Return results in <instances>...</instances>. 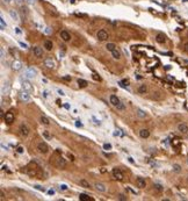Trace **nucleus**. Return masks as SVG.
<instances>
[{"instance_id":"f257e3e1","label":"nucleus","mask_w":188,"mask_h":201,"mask_svg":"<svg viewBox=\"0 0 188 201\" xmlns=\"http://www.w3.org/2000/svg\"><path fill=\"white\" fill-rule=\"evenodd\" d=\"M37 150H38V152L43 153V155L48 153V151H49L48 144L45 143V142H39V143L37 144Z\"/></svg>"},{"instance_id":"f03ea898","label":"nucleus","mask_w":188,"mask_h":201,"mask_svg":"<svg viewBox=\"0 0 188 201\" xmlns=\"http://www.w3.org/2000/svg\"><path fill=\"white\" fill-rule=\"evenodd\" d=\"M19 133H20V135L23 136V137L28 136V135H29V128H28V126L25 125V123H21L20 127H19Z\"/></svg>"},{"instance_id":"7ed1b4c3","label":"nucleus","mask_w":188,"mask_h":201,"mask_svg":"<svg viewBox=\"0 0 188 201\" xmlns=\"http://www.w3.org/2000/svg\"><path fill=\"white\" fill-rule=\"evenodd\" d=\"M37 75V70L34 69V67H29V69H27L26 71V77L28 79H34Z\"/></svg>"},{"instance_id":"20e7f679","label":"nucleus","mask_w":188,"mask_h":201,"mask_svg":"<svg viewBox=\"0 0 188 201\" xmlns=\"http://www.w3.org/2000/svg\"><path fill=\"white\" fill-rule=\"evenodd\" d=\"M56 166L58 167V169H65L66 167V161L63 158V157H58L56 159Z\"/></svg>"},{"instance_id":"39448f33","label":"nucleus","mask_w":188,"mask_h":201,"mask_svg":"<svg viewBox=\"0 0 188 201\" xmlns=\"http://www.w3.org/2000/svg\"><path fill=\"white\" fill-rule=\"evenodd\" d=\"M4 119H5V122H6V123L11 125V123H13L14 122V114L12 112H7Z\"/></svg>"},{"instance_id":"423d86ee","label":"nucleus","mask_w":188,"mask_h":201,"mask_svg":"<svg viewBox=\"0 0 188 201\" xmlns=\"http://www.w3.org/2000/svg\"><path fill=\"white\" fill-rule=\"evenodd\" d=\"M9 91H11V83H9V81H6L4 85H2V87H1V94H2V95L8 94Z\"/></svg>"},{"instance_id":"0eeeda50","label":"nucleus","mask_w":188,"mask_h":201,"mask_svg":"<svg viewBox=\"0 0 188 201\" xmlns=\"http://www.w3.org/2000/svg\"><path fill=\"white\" fill-rule=\"evenodd\" d=\"M113 177L116 179V180H123V173L118 170L117 167L113 170Z\"/></svg>"},{"instance_id":"6e6552de","label":"nucleus","mask_w":188,"mask_h":201,"mask_svg":"<svg viewBox=\"0 0 188 201\" xmlns=\"http://www.w3.org/2000/svg\"><path fill=\"white\" fill-rule=\"evenodd\" d=\"M98 38L100 41H106L107 38H108V34H107V31L103 30V29H101V30L98 31Z\"/></svg>"},{"instance_id":"1a4fd4ad","label":"nucleus","mask_w":188,"mask_h":201,"mask_svg":"<svg viewBox=\"0 0 188 201\" xmlns=\"http://www.w3.org/2000/svg\"><path fill=\"white\" fill-rule=\"evenodd\" d=\"M22 88H23V91H27V92H33V86H31V84L29 83V81H22Z\"/></svg>"},{"instance_id":"9d476101","label":"nucleus","mask_w":188,"mask_h":201,"mask_svg":"<svg viewBox=\"0 0 188 201\" xmlns=\"http://www.w3.org/2000/svg\"><path fill=\"white\" fill-rule=\"evenodd\" d=\"M20 98H21V100L25 101V102H29V101H30V95L28 94L27 91H23V92L20 93Z\"/></svg>"},{"instance_id":"9b49d317","label":"nucleus","mask_w":188,"mask_h":201,"mask_svg":"<svg viewBox=\"0 0 188 201\" xmlns=\"http://www.w3.org/2000/svg\"><path fill=\"white\" fill-rule=\"evenodd\" d=\"M156 41H157L158 43H165L166 42V36L164 35L163 33H159V34H157L156 35Z\"/></svg>"},{"instance_id":"f8f14e48","label":"nucleus","mask_w":188,"mask_h":201,"mask_svg":"<svg viewBox=\"0 0 188 201\" xmlns=\"http://www.w3.org/2000/svg\"><path fill=\"white\" fill-rule=\"evenodd\" d=\"M109 100H110V103L113 105L114 107H116V106H117L118 103L121 102V101H120V99H118L117 97H116V95H114V94H112V95H110Z\"/></svg>"},{"instance_id":"ddd939ff","label":"nucleus","mask_w":188,"mask_h":201,"mask_svg":"<svg viewBox=\"0 0 188 201\" xmlns=\"http://www.w3.org/2000/svg\"><path fill=\"white\" fill-rule=\"evenodd\" d=\"M33 51H34V55H35L36 57L41 58L43 56V50L42 48H39V47H35V48H33Z\"/></svg>"},{"instance_id":"4468645a","label":"nucleus","mask_w":188,"mask_h":201,"mask_svg":"<svg viewBox=\"0 0 188 201\" xmlns=\"http://www.w3.org/2000/svg\"><path fill=\"white\" fill-rule=\"evenodd\" d=\"M136 184H137V186L139 188L146 187V181H145V179H143V178H137L136 179Z\"/></svg>"},{"instance_id":"2eb2a0df","label":"nucleus","mask_w":188,"mask_h":201,"mask_svg":"<svg viewBox=\"0 0 188 201\" xmlns=\"http://www.w3.org/2000/svg\"><path fill=\"white\" fill-rule=\"evenodd\" d=\"M178 130H179L181 134H187L188 133V126L185 125V123H180L178 126Z\"/></svg>"},{"instance_id":"dca6fc26","label":"nucleus","mask_w":188,"mask_h":201,"mask_svg":"<svg viewBox=\"0 0 188 201\" xmlns=\"http://www.w3.org/2000/svg\"><path fill=\"white\" fill-rule=\"evenodd\" d=\"M59 35H61L62 40H63V41H65V42H67V41H70V38H71L70 34H69V33H67V31H66V30H62Z\"/></svg>"},{"instance_id":"f3484780","label":"nucleus","mask_w":188,"mask_h":201,"mask_svg":"<svg viewBox=\"0 0 188 201\" xmlns=\"http://www.w3.org/2000/svg\"><path fill=\"white\" fill-rule=\"evenodd\" d=\"M44 65L48 67V69H53V67H55V62H53L51 58H47V59L44 61Z\"/></svg>"},{"instance_id":"a211bd4d","label":"nucleus","mask_w":188,"mask_h":201,"mask_svg":"<svg viewBox=\"0 0 188 201\" xmlns=\"http://www.w3.org/2000/svg\"><path fill=\"white\" fill-rule=\"evenodd\" d=\"M21 67H22V63L21 62H19V61H14V62L12 63V69L15 70V71L21 70Z\"/></svg>"},{"instance_id":"6ab92c4d","label":"nucleus","mask_w":188,"mask_h":201,"mask_svg":"<svg viewBox=\"0 0 188 201\" xmlns=\"http://www.w3.org/2000/svg\"><path fill=\"white\" fill-rule=\"evenodd\" d=\"M139 136L142 138H148L150 136V131L148 129H140L139 130Z\"/></svg>"},{"instance_id":"aec40b11","label":"nucleus","mask_w":188,"mask_h":201,"mask_svg":"<svg viewBox=\"0 0 188 201\" xmlns=\"http://www.w3.org/2000/svg\"><path fill=\"white\" fill-rule=\"evenodd\" d=\"M95 188H96V191H99V192H106V186L103 185V184H101V183H96L95 185Z\"/></svg>"},{"instance_id":"412c9836","label":"nucleus","mask_w":188,"mask_h":201,"mask_svg":"<svg viewBox=\"0 0 188 201\" xmlns=\"http://www.w3.org/2000/svg\"><path fill=\"white\" fill-rule=\"evenodd\" d=\"M44 48H45V49L48 50V51H50V50H52V48H53L52 42H51V41H49V40L44 41Z\"/></svg>"},{"instance_id":"4be33fe9","label":"nucleus","mask_w":188,"mask_h":201,"mask_svg":"<svg viewBox=\"0 0 188 201\" xmlns=\"http://www.w3.org/2000/svg\"><path fill=\"white\" fill-rule=\"evenodd\" d=\"M9 15L12 16V19L13 20H15V21H19V14L16 11H14V9H11L9 11Z\"/></svg>"},{"instance_id":"5701e85b","label":"nucleus","mask_w":188,"mask_h":201,"mask_svg":"<svg viewBox=\"0 0 188 201\" xmlns=\"http://www.w3.org/2000/svg\"><path fill=\"white\" fill-rule=\"evenodd\" d=\"M79 184H80V186L84 188H91V185H89V183L88 181H86L85 179H81L80 181H79Z\"/></svg>"},{"instance_id":"b1692460","label":"nucleus","mask_w":188,"mask_h":201,"mask_svg":"<svg viewBox=\"0 0 188 201\" xmlns=\"http://www.w3.org/2000/svg\"><path fill=\"white\" fill-rule=\"evenodd\" d=\"M112 55H113V57L115 58V59H120V58H121V52H120L117 49L113 50V51H112Z\"/></svg>"},{"instance_id":"393cba45","label":"nucleus","mask_w":188,"mask_h":201,"mask_svg":"<svg viewBox=\"0 0 188 201\" xmlns=\"http://www.w3.org/2000/svg\"><path fill=\"white\" fill-rule=\"evenodd\" d=\"M41 123H42V125H45V126H49L50 125V121H49V119L47 116L42 115L41 116Z\"/></svg>"},{"instance_id":"a878e982","label":"nucleus","mask_w":188,"mask_h":201,"mask_svg":"<svg viewBox=\"0 0 188 201\" xmlns=\"http://www.w3.org/2000/svg\"><path fill=\"white\" fill-rule=\"evenodd\" d=\"M106 49L108 50V51H110V52H112L113 50L116 49V45L114 44V43H107V44H106Z\"/></svg>"},{"instance_id":"bb28decb","label":"nucleus","mask_w":188,"mask_h":201,"mask_svg":"<svg viewBox=\"0 0 188 201\" xmlns=\"http://www.w3.org/2000/svg\"><path fill=\"white\" fill-rule=\"evenodd\" d=\"M136 114H137V116H138V117H140V119H144V117H146V113H145L144 111H142V109H137Z\"/></svg>"},{"instance_id":"cd10ccee","label":"nucleus","mask_w":188,"mask_h":201,"mask_svg":"<svg viewBox=\"0 0 188 201\" xmlns=\"http://www.w3.org/2000/svg\"><path fill=\"white\" fill-rule=\"evenodd\" d=\"M78 85L79 87H86L88 85V83L86 80H84V79H78Z\"/></svg>"},{"instance_id":"c85d7f7f","label":"nucleus","mask_w":188,"mask_h":201,"mask_svg":"<svg viewBox=\"0 0 188 201\" xmlns=\"http://www.w3.org/2000/svg\"><path fill=\"white\" fill-rule=\"evenodd\" d=\"M153 187H154V189H156L157 192H159V193L164 191V187H163L160 184H154V185H153Z\"/></svg>"},{"instance_id":"c756f323","label":"nucleus","mask_w":188,"mask_h":201,"mask_svg":"<svg viewBox=\"0 0 188 201\" xmlns=\"http://www.w3.org/2000/svg\"><path fill=\"white\" fill-rule=\"evenodd\" d=\"M79 200H81V201H87V200H89V197H88L87 194H84V193H81V194L79 195Z\"/></svg>"},{"instance_id":"7c9ffc66","label":"nucleus","mask_w":188,"mask_h":201,"mask_svg":"<svg viewBox=\"0 0 188 201\" xmlns=\"http://www.w3.org/2000/svg\"><path fill=\"white\" fill-rule=\"evenodd\" d=\"M42 135H43V137L47 139V141H49V139L51 138V136H50V134H49V131H47V130H43V131H42Z\"/></svg>"},{"instance_id":"2f4dec72","label":"nucleus","mask_w":188,"mask_h":201,"mask_svg":"<svg viewBox=\"0 0 188 201\" xmlns=\"http://www.w3.org/2000/svg\"><path fill=\"white\" fill-rule=\"evenodd\" d=\"M173 171L176 172V173H180V172H181V166H180L179 164H174V165H173Z\"/></svg>"},{"instance_id":"473e14b6","label":"nucleus","mask_w":188,"mask_h":201,"mask_svg":"<svg viewBox=\"0 0 188 201\" xmlns=\"http://www.w3.org/2000/svg\"><path fill=\"white\" fill-rule=\"evenodd\" d=\"M0 27H1V29H2V30L7 27V23L5 22V20L2 18H0Z\"/></svg>"},{"instance_id":"72a5a7b5","label":"nucleus","mask_w":188,"mask_h":201,"mask_svg":"<svg viewBox=\"0 0 188 201\" xmlns=\"http://www.w3.org/2000/svg\"><path fill=\"white\" fill-rule=\"evenodd\" d=\"M146 91H148V88H146L145 85H140L139 88H138V92H139V93H145Z\"/></svg>"},{"instance_id":"f704fd0d","label":"nucleus","mask_w":188,"mask_h":201,"mask_svg":"<svg viewBox=\"0 0 188 201\" xmlns=\"http://www.w3.org/2000/svg\"><path fill=\"white\" fill-rule=\"evenodd\" d=\"M116 108H117L118 111H124V109H125V105L122 102H120L117 106H116Z\"/></svg>"},{"instance_id":"c9c22d12","label":"nucleus","mask_w":188,"mask_h":201,"mask_svg":"<svg viewBox=\"0 0 188 201\" xmlns=\"http://www.w3.org/2000/svg\"><path fill=\"white\" fill-rule=\"evenodd\" d=\"M103 149H105V150H110V149H112V144L105 143V144H103Z\"/></svg>"},{"instance_id":"e433bc0d","label":"nucleus","mask_w":188,"mask_h":201,"mask_svg":"<svg viewBox=\"0 0 188 201\" xmlns=\"http://www.w3.org/2000/svg\"><path fill=\"white\" fill-rule=\"evenodd\" d=\"M83 123H81V121L80 120H78V121H75V127H78V128H81L83 127Z\"/></svg>"},{"instance_id":"4c0bfd02","label":"nucleus","mask_w":188,"mask_h":201,"mask_svg":"<svg viewBox=\"0 0 188 201\" xmlns=\"http://www.w3.org/2000/svg\"><path fill=\"white\" fill-rule=\"evenodd\" d=\"M59 188H61V191H66V189H67V188H69V187L66 186L65 184H62L61 186H59Z\"/></svg>"},{"instance_id":"58836bf2","label":"nucleus","mask_w":188,"mask_h":201,"mask_svg":"<svg viewBox=\"0 0 188 201\" xmlns=\"http://www.w3.org/2000/svg\"><path fill=\"white\" fill-rule=\"evenodd\" d=\"M34 187H35L36 189H38V191H42V192H44V191H45V189H44V188L42 187V186H38V185H35Z\"/></svg>"},{"instance_id":"ea45409f","label":"nucleus","mask_w":188,"mask_h":201,"mask_svg":"<svg viewBox=\"0 0 188 201\" xmlns=\"http://www.w3.org/2000/svg\"><path fill=\"white\" fill-rule=\"evenodd\" d=\"M118 199H120V200H127V197H125L124 194H120V195H118Z\"/></svg>"},{"instance_id":"a19ab883","label":"nucleus","mask_w":188,"mask_h":201,"mask_svg":"<svg viewBox=\"0 0 188 201\" xmlns=\"http://www.w3.org/2000/svg\"><path fill=\"white\" fill-rule=\"evenodd\" d=\"M62 78H63L64 80H66V81H70L71 80V77L70 76H63Z\"/></svg>"},{"instance_id":"79ce46f5","label":"nucleus","mask_w":188,"mask_h":201,"mask_svg":"<svg viewBox=\"0 0 188 201\" xmlns=\"http://www.w3.org/2000/svg\"><path fill=\"white\" fill-rule=\"evenodd\" d=\"M92 119H93V120H94V122H95V125H99V126L101 125V122H100V121H99V120H96V117H95V116H93Z\"/></svg>"},{"instance_id":"37998d69","label":"nucleus","mask_w":188,"mask_h":201,"mask_svg":"<svg viewBox=\"0 0 188 201\" xmlns=\"http://www.w3.org/2000/svg\"><path fill=\"white\" fill-rule=\"evenodd\" d=\"M16 151H18L19 153H22V152H23V148H22V147H18V148H16Z\"/></svg>"},{"instance_id":"c03bdc74","label":"nucleus","mask_w":188,"mask_h":201,"mask_svg":"<svg viewBox=\"0 0 188 201\" xmlns=\"http://www.w3.org/2000/svg\"><path fill=\"white\" fill-rule=\"evenodd\" d=\"M57 93L59 94V95H64V91H62L61 88H57Z\"/></svg>"},{"instance_id":"a18cd8bd","label":"nucleus","mask_w":188,"mask_h":201,"mask_svg":"<svg viewBox=\"0 0 188 201\" xmlns=\"http://www.w3.org/2000/svg\"><path fill=\"white\" fill-rule=\"evenodd\" d=\"M43 97H44V98H48V97H49V92H48V91H43Z\"/></svg>"},{"instance_id":"49530a36","label":"nucleus","mask_w":188,"mask_h":201,"mask_svg":"<svg viewBox=\"0 0 188 201\" xmlns=\"http://www.w3.org/2000/svg\"><path fill=\"white\" fill-rule=\"evenodd\" d=\"M184 50L186 51V52H188V42H187V43H185V45H184Z\"/></svg>"},{"instance_id":"de8ad7c7","label":"nucleus","mask_w":188,"mask_h":201,"mask_svg":"<svg viewBox=\"0 0 188 201\" xmlns=\"http://www.w3.org/2000/svg\"><path fill=\"white\" fill-rule=\"evenodd\" d=\"M93 78H94L95 80H100V77L98 76V75H95V73H93Z\"/></svg>"},{"instance_id":"09e8293b","label":"nucleus","mask_w":188,"mask_h":201,"mask_svg":"<svg viewBox=\"0 0 188 201\" xmlns=\"http://www.w3.org/2000/svg\"><path fill=\"white\" fill-rule=\"evenodd\" d=\"M120 135H121L120 130H115V131H114V136H120Z\"/></svg>"},{"instance_id":"8fccbe9b","label":"nucleus","mask_w":188,"mask_h":201,"mask_svg":"<svg viewBox=\"0 0 188 201\" xmlns=\"http://www.w3.org/2000/svg\"><path fill=\"white\" fill-rule=\"evenodd\" d=\"M48 194H49V195H53V194H55V191H53V189H49Z\"/></svg>"},{"instance_id":"3c124183","label":"nucleus","mask_w":188,"mask_h":201,"mask_svg":"<svg viewBox=\"0 0 188 201\" xmlns=\"http://www.w3.org/2000/svg\"><path fill=\"white\" fill-rule=\"evenodd\" d=\"M19 44L21 45L22 48H27V44H26V43H23V42H19Z\"/></svg>"},{"instance_id":"603ef678","label":"nucleus","mask_w":188,"mask_h":201,"mask_svg":"<svg viewBox=\"0 0 188 201\" xmlns=\"http://www.w3.org/2000/svg\"><path fill=\"white\" fill-rule=\"evenodd\" d=\"M23 1H25V0H15V2H16L18 5H21Z\"/></svg>"},{"instance_id":"864d4df0","label":"nucleus","mask_w":188,"mask_h":201,"mask_svg":"<svg viewBox=\"0 0 188 201\" xmlns=\"http://www.w3.org/2000/svg\"><path fill=\"white\" fill-rule=\"evenodd\" d=\"M22 13H23V14H27V13H28V12H27V8H26V7H22Z\"/></svg>"},{"instance_id":"5fc2aeb1","label":"nucleus","mask_w":188,"mask_h":201,"mask_svg":"<svg viewBox=\"0 0 188 201\" xmlns=\"http://www.w3.org/2000/svg\"><path fill=\"white\" fill-rule=\"evenodd\" d=\"M5 57V51H4V48H1V58Z\"/></svg>"},{"instance_id":"6e6d98bb","label":"nucleus","mask_w":188,"mask_h":201,"mask_svg":"<svg viewBox=\"0 0 188 201\" xmlns=\"http://www.w3.org/2000/svg\"><path fill=\"white\" fill-rule=\"evenodd\" d=\"M0 197H1V200H4V197H5V194L2 191H0Z\"/></svg>"},{"instance_id":"4d7b16f0","label":"nucleus","mask_w":188,"mask_h":201,"mask_svg":"<svg viewBox=\"0 0 188 201\" xmlns=\"http://www.w3.org/2000/svg\"><path fill=\"white\" fill-rule=\"evenodd\" d=\"M44 31H45L47 34H50V33H51V30H50V28H45V30H44Z\"/></svg>"},{"instance_id":"13d9d810","label":"nucleus","mask_w":188,"mask_h":201,"mask_svg":"<svg viewBox=\"0 0 188 201\" xmlns=\"http://www.w3.org/2000/svg\"><path fill=\"white\" fill-rule=\"evenodd\" d=\"M69 157H70V158H71V161H75V159H73V158H75V157L72 156V155H71V153H69Z\"/></svg>"},{"instance_id":"bf43d9fd","label":"nucleus","mask_w":188,"mask_h":201,"mask_svg":"<svg viewBox=\"0 0 188 201\" xmlns=\"http://www.w3.org/2000/svg\"><path fill=\"white\" fill-rule=\"evenodd\" d=\"M128 161L130 162V163H134V159H132L131 157H129V158H128Z\"/></svg>"},{"instance_id":"052dcab7","label":"nucleus","mask_w":188,"mask_h":201,"mask_svg":"<svg viewBox=\"0 0 188 201\" xmlns=\"http://www.w3.org/2000/svg\"><path fill=\"white\" fill-rule=\"evenodd\" d=\"M64 107H65L66 109H69V108H70V106H69V105H67V103H65V105H64Z\"/></svg>"},{"instance_id":"680f3d73","label":"nucleus","mask_w":188,"mask_h":201,"mask_svg":"<svg viewBox=\"0 0 188 201\" xmlns=\"http://www.w3.org/2000/svg\"><path fill=\"white\" fill-rule=\"evenodd\" d=\"M15 31H16V33H18V34H20V33H21V31H20V29H19V28H15Z\"/></svg>"},{"instance_id":"e2e57ef3","label":"nucleus","mask_w":188,"mask_h":201,"mask_svg":"<svg viewBox=\"0 0 188 201\" xmlns=\"http://www.w3.org/2000/svg\"><path fill=\"white\" fill-rule=\"evenodd\" d=\"M2 1H4V2H6V4H8V2H11L12 0H2Z\"/></svg>"},{"instance_id":"0e129e2a","label":"nucleus","mask_w":188,"mask_h":201,"mask_svg":"<svg viewBox=\"0 0 188 201\" xmlns=\"http://www.w3.org/2000/svg\"><path fill=\"white\" fill-rule=\"evenodd\" d=\"M70 2H71V4H75V0H70Z\"/></svg>"},{"instance_id":"69168bd1","label":"nucleus","mask_w":188,"mask_h":201,"mask_svg":"<svg viewBox=\"0 0 188 201\" xmlns=\"http://www.w3.org/2000/svg\"><path fill=\"white\" fill-rule=\"evenodd\" d=\"M184 1H188V0H184Z\"/></svg>"},{"instance_id":"338daca9","label":"nucleus","mask_w":188,"mask_h":201,"mask_svg":"<svg viewBox=\"0 0 188 201\" xmlns=\"http://www.w3.org/2000/svg\"><path fill=\"white\" fill-rule=\"evenodd\" d=\"M187 164H188V159H187Z\"/></svg>"}]
</instances>
